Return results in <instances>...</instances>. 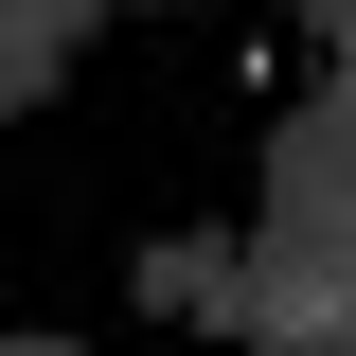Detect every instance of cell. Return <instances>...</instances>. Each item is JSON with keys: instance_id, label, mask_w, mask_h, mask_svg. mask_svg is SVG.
I'll return each instance as SVG.
<instances>
[{"instance_id": "1", "label": "cell", "mask_w": 356, "mask_h": 356, "mask_svg": "<svg viewBox=\"0 0 356 356\" xmlns=\"http://www.w3.org/2000/svg\"><path fill=\"white\" fill-rule=\"evenodd\" d=\"M0 356H72V339H0Z\"/></svg>"}]
</instances>
